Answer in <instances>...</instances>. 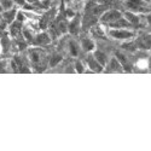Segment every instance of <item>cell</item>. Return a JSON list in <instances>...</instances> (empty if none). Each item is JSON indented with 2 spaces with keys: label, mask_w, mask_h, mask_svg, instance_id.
<instances>
[{
  "label": "cell",
  "mask_w": 151,
  "mask_h": 151,
  "mask_svg": "<svg viewBox=\"0 0 151 151\" xmlns=\"http://www.w3.org/2000/svg\"><path fill=\"white\" fill-rule=\"evenodd\" d=\"M29 59L35 69L37 70H44L46 68V64H48V57L46 56L42 47L36 46L29 50Z\"/></svg>",
  "instance_id": "cell-1"
},
{
  "label": "cell",
  "mask_w": 151,
  "mask_h": 151,
  "mask_svg": "<svg viewBox=\"0 0 151 151\" xmlns=\"http://www.w3.org/2000/svg\"><path fill=\"white\" fill-rule=\"evenodd\" d=\"M109 35L116 40H129L134 36V30L131 28H110Z\"/></svg>",
  "instance_id": "cell-2"
},
{
  "label": "cell",
  "mask_w": 151,
  "mask_h": 151,
  "mask_svg": "<svg viewBox=\"0 0 151 151\" xmlns=\"http://www.w3.org/2000/svg\"><path fill=\"white\" fill-rule=\"evenodd\" d=\"M121 17H122V12H121V11L115 10V9L106 10L104 14L102 15V17H100V22L105 23V24H110V23H112V22L117 21V19L121 18Z\"/></svg>",
  "instance_id": "cell-3"
},
{
  "label": "cell",
  "mask_w": 151,
  "mask_h": 151,
  "mask_svg": "<svg viewBox=\"0 0 151 151\" xmlns=\"http://www.w3.org/2000/svg\"><path fill=\"white\" fill-rule=\"evenodd\" d=\"M51 40H52V37L51 35H50L48 33L46 32H42V33H39L36 36H34V45L35 46H40V47H45L47 45L51 44Z\"/></svg>",
  "instance_id": "cell-4"
},
{
  "label": "cell",
  "mask_w": 151,
  "mask_h": 151,
  "mask_svg": "<svg viewBox=\"0 0 151 151\" xmlns=\"http://www.w3.org/2000/svg\"><path fill=\"white\" fill-rule=\"evenodd\" d=\"M86 63H87V65H88V69L93 73H100L103 70V67L99 64L98 60L94 58L93 53L92 55H88L86 57Z\"/></svg>",
  "instance_id": "cell-5"
},
{
  "label": "cell",
  "mask_w": 151,
  "mask_h": 151,
  "mask_svg": "<svg viewBox=\"0 0 151 151\" xmlns=\"http://www.w3.org/2000/svg\"><path fill=\"white\" fill-rule=\"evenodd\" d=\"M106 70L109 71H114V73H121L123 70V67L120 63V60L116 57H112L111 59H109L108 64H106Z\"/></svg>",
  "instance_id": "cell-6"
},
{
  "label": "cell",
  "mask_w": 151,
  "mask_h": 151,
  "mask_svg": "<svg viewBox=\"0 0 151 151\" xmlns=\"http://www.w3.org/2000/svg\"><path fill=\"white\" fill-rule=\"evenodd\" d=\"M80 27H81V23H80V17L79 16H74L73 19L69 23V27H68V32L73 35H78L80 32Z\"/></svg>",
  "instance_id": "cell-7"
},
{
  "label": "cell",
  "mask_w": 151,
  "mask_h": 151,
  "mask_svg": "<svg viewBox=\"0 0 151 151\" xmlns=\"http://www.w3.org/2000/svg\"><path fill=\"white\" fill-rule=\"evenodd\" d=\"M92 53H93L94 58L98 60L99 64L102 65L103 68H105V67H106V64H108V62H109V58H108L106 53H105V52H103V51H99V50H94V51H93Z\"/></svg>",
  "instance_id": "cell-8"
},
{
  "label": "cell",
  "mask_w": 151,
  "mask_h": 151,
  "mask_svg": "<svg viewBox=\"0 0 151 151\" xmlns=\"http://www.w3.org/2000/svg\"><path fill=\"white\" fill-rule=\"evenodd\" d=\"M109 27H110V28H132V24H131L127 19H126L124 17H123V18L121 17V18H119L117 21L110 23Z\"/></svg>",
  "instance_id": "cell-9"
},
{
  "label": "cell",
  "mask_w": 151,
  "mask_h": 151,
  "mask_svg": "<svg viewBox=\"0 0 151 151\" xmlns=\"http://www.w3.org/2000/svg\"><path fill=\"white\" fill-rule=\"evenodd\" d=\"M81 47L85 52H92L96 48V44L92 39H90V37H85V39H82V41H81Z\"/></svg>",
  "instance_id": "cell-10"
},
{
  "label": "cell",
  "mask_w": 151,
  "mask_h": 151,
  "mask_svg": "<svg viewBox=\"0 0 151 151\" xmlns=\"http://www.w3.org/2000/svg\"><path fill=\"white\" fill-rule=\"evenodd\" d=\"M68 52L71 57H78L80 53V46L76 41L74 40H69L68 42Z\"/></svg>",
  "instance_id": "cell-11"
},
{
  "label": "cell",
  "mask_w": 151,
  "mask_h": 151,
  "mask_svg": "<svg viewBox=\"0 0 151 151\" xmlns=\"http://www.w3.org/2000/svg\"><path fill=\"white\" fill-rule=\"evenodd\" d=\"M123 17L127 19L132 26H138L139 24V22H140V18H139V16H138L137 14H134V12L132 11H126L124 12V15H123Z\"/></svg>",
  "instance_id": "cell-12"
},
{
  "label": "cell",
  "mask_w": 151,
  "mask_h": 151,
  "mask_svg": "<svg viewBox=\"0 0 151 151\" xmlns=\"http://www.w3.org/2000/svg\"><path fill=\"white\" fill-rule=\"evenodd\" d=\"M16 16H17V11L15 7H12L10 10H6V11H3V18L7 22V23H12L15 19H16Z\"/></svg>",
  "instance_id": "cell-13"
},
{
  "label": "cell",
  "mask_w": 151,
  "mask_h": 151,
  "mask_svg": "<svg viewBox=\"0 0 151 151\" xmlns=\"http://www.w3.org/2000/svg\"><path fill=\"white\" fill-rule=\"evenodd\" d=\"M22 30V24H21V21L16 19L12 23H10V33L14 35V36H17Z\"/></svg>",
  "instance_id": "cell-14"
},
{
  "label": "cell",
  "mask_w": 151,
  "mask_h": 151,
  "mask_svg": "<svg viewBox=\"0 0 151 151\" xmlns=\"http://www.w3.org/2000/svg\"><path fill=\"white\" fill-rule=\"evenodd\" d=\"M62 59H63V56H62V55H59V53L52 55L51 57H50V59H48V67H50V68L57 67L59 63L62 62Z\"/></svg>",
  "instance_id": "cell-15"
},
{
  "label": "cell",
  "mask_w": 151,
  "mask_h": 151,
  "mask_svg": "<svg viewBox=\"0 0 151 151\" xmlns=\"http://www.w3.org/2000/svg\"><path fill=\"white\" fill-rule=\"evenodd\" d=\"M116 58L120 60V63L122 64L123 69H128V65H129L128 58H127V56H126L123 52H121V51H116Z\"/></svg>",
  "instance_id": "cell-16"
},
{
  "label": "cell",
  "mask_w": 151,
  "mask_h": 151,
  "mask_svg": "<svg viewBox=\"0 0 151 151\" xmlns=\"http://www.w3.org/2000/svg\"><path fill=\"white\" fill-rule=\"evenodd\" d=\"M106 10H108L106 6H103V5H96V6L92 9V15H94V16L103 15Z\"/></svg>",
  "instance_id": "cell-17"
},
{
  "label": "cell",
  "mask_w": 151,
  "mask_h": 151,
  "mask_svg": "<svg viewBox=\"0 0 151 151\" xmlns=\"http://www.w3.org/2000/svg\"><path fill=\"white\" fill-rule=\"evenodd\" d=\"M0 4H1L4 11L15 7V1H14V0H0Z\"/></svg>",
  "instance_id": "cell-18"
},
{
  "label": "cell",
  "mask_w": 151,
  "mask_h": 151,
  "mask_svg": "<svg viewBox=\"0 0 151 151\" xmlns=\"http://www.w3.org/2000/svg\"><path fill=\"white\" fill-rule=\"evenodd\" d=\"M68 27H69V23H67V21H60L58 24H57V28L59 30L60 34H64L68 32Z\"/></svg>",
  "instance_id": "cell-19"
},
{
  "label": "cell",
  "mask_w": 151,
  "mask_h": 151,
  "mask_svg": "<svg viewBox=\"0 0 151 151\" xmlns=\"http://www.w3.org/2000/svg\"><path fill=\"white\" fill-rule=\"evenodd\" d=\"M74 68H75V71L76 73H85V65H83V63L81 60H78V62H75V64H74Z\"/></svg>",
  "instance_id": "cell-20"
},
{
  "label": "cell",
  "mask_w": 151,
  "mask_h": 151,
  "mask_svg": "<svg viewBox=\"0 0 151 151\" xmlns=\"http://www.w3.org/2000/svg\"><path fill=\"white\" fill-rule=\"evenodd\" d=\"M23 36H24V39H26L27 41H33L34 40V36L32 35V33L29 30H24L23 32Z\"/></svg>",
  "instance_id": "cell-21"
},
{
  "label": "cell",
  "mask_w": 151,
  "mask_h": 151,
  "mask_svg": "<svg viewBox=\"0 0 151 151\" xmlns=\"http://www.w3.org/2000/svg\"><path fill=\"white\" fill-rule=\"evenodd\" d=\"M6 70H7V62L0 60V73H6Z\"/></svg>",
  "instance_id": "cell-22"
},
{
  "label": "cell",
  "mask_w": 151,
  "mask_h": 151,
  "mask_svg": "<svg viewBox=\"0 0 151 151\" xmlns=\"http://www.w3.org/2000/svg\"><path fill=\"white\" fill-rule=\"evenodd\" d=\"M146 23L151 27V14H149V15L146 16Z\"/></svg>",
  "instance_id": "cell-23"
},
{
  "label": "cell",
  "mask_w": 151,
  "mask_h": 151,
  "mask_svg": "<svg viewBox=\"0 0 151 151\" xmlns=\"http://www.w3.org/2000/svg\"><path fill=\"white\" fill-rule=\"evenodd\" d=\"M14 1L16 4H19V5H24V4H26V3H24V0H14Z\"/></svg>",
  "instance_id": "cell-24"
},
{
  "label": "cell",
  "mask_w": 151,
  "mask_h": 151,
  "mask_svg": "<svg viewBox=\"0 0 151 151\" xmlns=\"http://www.w3.org/2000/svg\"><path fill=\"white\" fill-rule=\"evenodd\" d=\"M143 3H146V4H150L151 3V0H142Z\"/></svg>",
  "instance_id": "cell-25"
},
{
  "label": "cell",
  "mask_w": 151,
  "mask_h": 151,
  "mask_svg": "<svg viewBox=\"0 0 151 151\" xmlns=\"http://www.w3.org/2000/svg\"><path fill=\"white\" fill-rule=\"evenodd\" d=\"M3 11H4V9H3V6H1V4H0V14H3Z\"/></svg>",
  "instance_id": "cell-26"
},
{
  "label": "cell",
  "mask_w": 151,
  "mask_h": 151,
  "mask_svg": "<svg viewBox=\"0 0 151 151\" xmlns=\"http://www.w3.org/2000/svg\"><path fill=\"white\" fill-rule=\"evenodd\" d=\"M74 1H76V3H80V1H81V0H74Z\"/></svg>",
  "instance_id": "cell-27"
}]
</instances>
